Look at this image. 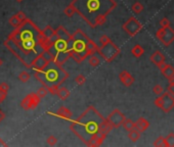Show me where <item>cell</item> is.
<instances>
[{"instance_id":"6da1fadb","label":"cell","mask_w":174,"mask_h":147,"mask_svg":"<svg viewBox=\"0 0 174 147\" xmlns=\"http://www.w3.org/2000/svg\"><path fill=\"white\" fill-rule=\"evenodd\" d=\"M42 31L27 18L8 35L4 46L27 68H31L37 56L45 51L42 46Z\"/></svg>"},{"instance_id":"7a4b0ae2","label":"cell","mask_w":174,"mask_h":147,"mask_svg":"<svg viewBox=\"0 0 174 147\" xmlns=\"http://www.w3.org/2000/svg\"><path fill=\"white\" fill-rule=\"evenodd\" d=\"M70 4L91 28L103 25L108 15L117 7L115 0H73Z\"/></svg>"},{"instance_id":"3957f363","label":"cell","mask_w":174,"mask_h":147,"mask_svg":"<svg viewBox=\"0 0 174 147\" xmlns=\"http://www.w3.org/2000/svg\"><path fill=\"white\" fill-rule=\"evenodd\" d=\"M103 121L104 118L95 109V107L88 106L83 114L70 122V130L83 143L88 145L94 135L99 131L100 124Z\"/></svg>"},{"instance_id":"277c9868","label":"cell","mask_w":174,"mask_h":147,"mask_svg":"<svg viewBox=\"0 0 174 147\" xmlns=\"http://www.w3.org/2000/svg\"><path fill=\"white\" fill-rule=\"evenodd\" d=\"M34 76L42 85L50 87L52 85L61 86L69 78L70 75L67 71L61 68V65H57L53 61H50L43 69L35 71Z\"/></svg>"},{"instance_id":"5b68a950","label":"cell","mask_w":174,"mask_h":147,"mask_svg":"<svg viewBox=\"0 0 174 147\" xmlns=\"http://www.w3.org/2000/svg\"><path fill=\"white\" fill-rule=\"evenodd\" d=\"M71 40L55 37V41L48 50L53 55V63L57 65H63L70 58Z\"/></svg>"},{"instance_id":"8992f818","label":"cell","mask_w":174,"mask_h":147,"mask_svg":"<svg viewBox=\"0 0 174 147\" xmlns=\"http://www.w3.org/2000/svg\"><path fill=\"white\" fill-rule=\"evenodd\" d=\"M88 40H89V37L81 29H78L74 34L71 35V49L70 50L86 58L89 56V53L86 50V43Z\"/></svg>"},{"instance_id":"52a82bcc","label":"cell","mask_w":174,"mask_h":147,"mask_svg":"<svg viewBox=\"0 0 174 147\" xmlns=\"http://www.w3.org/2000/svg\"><path fill=\"white\" fill-rule=\"evenodd\" d=\"M120 51H121L120 48L112 40H110L108 43L103 44L100 46V47H98V50L99 55L102 56L107 63L113 61L120 54Z\"/></svg>"},{"instance_id":"ba28073f","label":"cell","mask_w":174,"mask_h":147,"mask_svg":"<svg viewBox=\"0 0 174 147\" xmlns=\"http://www.w3.org/2000/svg\"><path fill=\"white\" fill-rule=\"evenodd\" d=\"M155 104L161 108L164 113H169L174 107V96H172L169 92H163L159 97L155 99Z\"/></svg>"},{"instance_id":"9c48e42d","label":"cell","mask_w":174,"mask_h":147,"mask_svg":"<svg viewBox=\"0 0 174 147\" xmlns=\"http://www.w3.org/2000/svg\"><path fill=\"white\" fill-rule=\"evenodd\" d=\"M156 36L158 40L161 41L165 46H169L174 41V30L170 26L166 28H160L157 31Z\"/></svg>"},{"instance_id":"30bf717a","label":"cell","mask_w":174,"mask_h":147,"mask_svg":"<svg viewBox=\"0 0 174 147\" xmlns=\"http://www.w3.org/2000/svg\"><path fill=\"white\" fill-rule=\"evenodd\" d=\"M141 29H142V25L133 17L129 18L128 21L124 23V25H123V30L131 37L135 36Z\"/></svg>"},{"instance_id":"8fae6325","label":"cell","mask_w":174,"mask_h":147,"mask_svg":"<svg viewBox=\"0 0 174 147\" xmlns=\"http://www.w3.org/2000/svg\"><path fill=\"white\" fill-rule=\"evenodd\" d=\"M41 101L40 97L36 93H30L22 100L21 107L25 110H30L36 108Z\"/></svg>"},{"instance_id":"7c38bea8","label":"cell","mask_w":174,"mask_h":147,"mask_svg":"<svg viewBox=\"0 0 174 147\" xmlns=\"http://www.w3.org/2000/svg\"><path fill=\"white\" fill-rule=\"evenodd\" d=\"M124 119H125V115L123 114L121 111L118 109V108L114 109L107 118V121L109 122L112 126H113V128L121 127L123 122H124Z\"/></svg>"},{"instance_id":"4fadbf2b","label":"cell","mask_w":174,"mask_h":147,"mask_svg":"<svg viewBox=\"0 0 174 147\" xmlns=\"http://www.w3.org/2000/svg\"><path fill=\"white\" fill-rule=\"evenodd\" d=\"M47 114H51V115H55V117L64 119V121H67V122H71L73 119V114L71 113V110L66 106H61L56 113H47Z\"/></svg>"},{"instance_id":"5bb4252c","label":"cell","mask_w":174,"mask_h":147,"mask_svg":"<svg viewBox=\"0 0 174 147\" xmlns=\"http://www.w3.org/2000/svg\"><path fill=\"white\" fill-rule=\"evenodd\" d=\"M49 61L45 58L43 56V54H40L39 56H37L35 60L32 63V65H31V68H32L34 71H40V69H43Z\"/></svg>"},{"instance_id":"9a60e30c","label":"cell","mask_w":174,"mask_h":147,"mask_svg":"<svg viewBox=\"0 0 174 147\" xmlns=\"http://www.w3.org/2000/svg\"><path fill=\"white\" fill-rule=\"evenodd\" d=\"M107 135L103 134V132H100V131H98V133H96L93 138L91 139L90 142L88 143L87 146H91V147H96V146H100L103 143L104 139H106Z\"/></svg>"},{"instance_id":"2e32d148","label":"cell","mask_w":174,"mask_h":147,"mask_svg":"<svg viewBox=\"0 0 174 147\" xmlns=\"http://www.w3.org/2000/svg\"><path fill=\"white\" fill-rule=\"evenodd\" d=\"M160 68V71L162 72V74L164 75L165 78H167L168 80L174 78V68L172 67L171 64L168 63H162L161 65L158 67Z\"/></svg>"},{"instance_id":"e0dca14e","label":"cell","mask_w":174,"mask_h":147,"mask_svg":"<svg viewBox=\"0 0 174 147\" xmlns=\"http://www.w3.org/2000/svg\"><path fill=\"white\" fill-rule=\"evenodd\" d=\"M119 79L122 82V84L126 87H130L131 85L134 83V78L131 76V74H129L127 71H123L120 73Z\"/></svg>"},{"instance_id":"ac0fdd59","label":"cell","mask_w":174,"mask_h":147,"mask_svg":"<svg viewBox=\"0 0 174 147\" xmlns=\"http://www.w3.org/2000/svg\"><path fill=\"white\" fill-rule=\"evenodd\" d=\"M150 127V122L145 118H139L136 122L134 123V129H136L139 132H145V130H148Z\"/></svg>"},{"instance_id":"d6986e66","label":"cell","mask_w":174,"mask_h":147,"mask_svg":"<svg viewBox=\"0 0 174 147\" xmlns=\"http://www.w3.org/2000/svg\"><path fill=\"white\" fill-rule=\"evenodd\" d=\"M150 61L156 64L157 67H159L162 63H165V55L163 53H161L159 50H157V51H155L152 55H150Z\"/></svg>"},{"instance_id":"ffe728a7","label":"cell","mask_w":174,"mask_h":147,"mask_svg":"<svg viewBox=\"0 0 174 147\" xmlns=\"http://www.w3.org/2000/svg\"><path fill=\"white\" fill-rule=\"evenodd\" d=\"M55 36L59 38H64V39L67 40H71V34L63 26H59V28L55 30Z\"/></svg>"},{"instance_id":"44dd1931","label":"cell","mask_w":174,"mask_h":147,"mask_svg":"<svg viewBox=\"0 0 174 147\" xmlns=\"http://www.w3.org/2000/svg\"><path fill=\"white\" fill-rule=\"evenodd\" d=\"M41 31H42L43 37L47 38V39H52V38L55 36V30L50 26H46L45 28Z\"/></svg>"},{"instance_id":"7402d4cb","label":"cell","mask_w":174,"mask_h":147,"mask_svg":"<svg viewBox=\"0 0 174 147\" xmlns=\"http://www.w3.org/2000/svg\"><path fill=\"white\" fill-rule=\"evenodd\" d=\"M112 130H113V126H112L111 124L107 121V119H104V121L102 124H100L99 131H100V132H103V134L108 135Z\"/></svg>"},{"instance_id":"603a6c76","label":"cell","mask_w":174,"mask_h":147,"mask_svg":"<svg viewBox=\"0 0 174 147\" xmlns=\"http://www.w3.org/2000/svg\"><path fill=\"white\" fill-rule=\"evenodd\" d=\"M86 50L88 51V53H89V55H91V54H94L98 52V44L95 43V42H93L92 40H88L87 43H86Z\"/></svg>"},{"instance_id":"cb8c5ba5","label":"cell","mask_w":174,"mask_h":147,"mask_svg":"<svg viewBox=\"0 0 174 147\" xmlns=\"http://www.w3.org/2000/svg\"><path fill=\"white\" fill-rule=\"evenodd\" d=\"M70 94H71V92L69 91V89L65 88V87L59 88V90H57V92H56V95L59 96V98L61 100H66L67 98H69Z\"/></svg>"},{"instance_id":"d4e9b609","label":"cell","mask_w":174,"mask_h":147,"mask_svg":"<svg viewBox=\"0 0 174 147\" xmlns=\"http://www.w3.org/2000/svg\"><path fill=\"white\" fill-rule=\"evenodd\" d=\"M128 138L132 142H136L139 140V138H140V132L137 131L136 129L130 130V131H128Z\"/></svg>"},{"instance_id":"484cf974","label":"cell","mask_w":174,"mask_h":147,"mask_svg":"<svg viewBox=\"0 0 174 147\" xmlns=\"http://www.w3.org/2000/svg\"><path fill=\"white\" fill-rule=\"evenodd\" d=\"M144 52H145L144 48H142L139 44L134 45L133 48L131 49V53H132V55L135 57H140L142 54H144Z\"/></svg>"},{"instance_id":"4316f807","label":"cell","mask_w":174,"mask_h":147,"mask_svg":"<svg viewBox=\"0 0 174 147\" xmlns=\"http://www.w3.org/2000/svg\"><path fill=\"white\" fill-rule=\"evenodd\" d=\"M88 63L91 65L92 68H96L98 65L100 63V59L98 55H95V54H91L89 55V58H88Z\"/></svg>"},{"instance_id":"83f0119b","label":"cell","mask_w":174,"mask_h":147,"mask_svg":"<svg viewBox=\"0 0 174 147\" xmlns=\"http://www.w3.org/2000/svg\"><path fill=\"white\" fill-rule=\"evenodd\" d=\"M122 126H123V128H124V129L127 131V132H128V131L134 129V122L131 121L130 119H126V118H125L124 122H123V124H122Z\"/></svg>"},{"instance_id":"f1b7e54d","label":"cell","mask_w":174,"mask_h":147,"mask_svg":"<svg viewBox=\"0 0 174 147\" xmlns=\"http://www.w3.org/2000/svg\"><path fill=\"white\" fill-rule=\"evenodd\" d=\"M131 9H132V11L135 14H138V13H141L142 9H144V5H142L140 2L136 1V2L133 3L132 6H131Z\"/></svg>"},{"instance_id":"f546056e","label":"cell","mask_w":174,"mask_h":147,"mask_svg":"<svg viewBox=\"0 0 174 147\" xmlns=\"http://www.w3.org/2000/svg\"><path fill=\"white\" fill-rule=\"evenodd\" d=\"M31 79V75H30V73L29 72H22L20 75H18V80L21 81V82L23 83H28L29 81Z\"/></svg>"},{"instance_id":"4dcf8cb0","label":"cell","mask_w":174,"mask_h":147,"mask_svg":"<svg viewBox=\"0 0 174 147\" xmlns=\"http://www.w3.org/2000/svg\"><path fill=\"white\" fill-rule=\"evenodd\" d=\"M36 94L39 96L40 99L44 98L46 95L48 94V89L46 86H44V85H42V87H40L39 89H38V91L36 92Z\"/></svg>"},{"instance_id":"1f68e13d","label":"cell","mask_w":174,"mask_h":147,"mask_svg":"<svg viewBox=\"0 0 174 147\" xmlns=\"http://www.w3.org/2000/svg\"><path fill=\"white\" fill-rule=\"evenodd\" d=\"M154 146L156 147H167V144H166V141H165V138L164 137H158L156 140L154 142Z\"/></svg>"},{"instance_id":"d6a6232c","label":"cell","mask_w":174,"mask_h":147,"mask_svg":"<svg viewBox=\"0 0 174 147\" xmlns=\"http://www.w3.org/2000/svg\"><path fill=\"white\" fill-rule=\"evenodd\" d=\"M167 147H174V133H169L165 138Z\"/></svg>"},{"instance_id":"836d02e7","label":"cell","mask_w":174,"mask_h":147,"mask_svg":"<svg viewBox=\"0 0 174 147\" xmlns=\"http://www.w3.org/2000/svg\"><path fill=\"white\" fill-rule=\"evenodd\" d=\"M75 13H76V11H75V9H74V7H73L71 4L68 5V6L64 9V13H65L66 15H67L68 18H72L73 15L75 14Z\"/></svg>"},{"instance_id":"e575fe53","label":"cell","mask_w":174,"mask_h":147,"mask_svg":"<svg viewBox=\"0 0 174 147\" xmlns=\"http://www.w3.org/2000/svg\"><path fill=\"white\" fill-rule=\"evenodd\" d=\"M8 23H9L10 26L13 27V28H17V27H18V25H20L22 22H21L20 20H18V18L17 17H15V15H13V17H11V18H9V20H8Z\"/></svg>"},{"instance_id":"d590c367","label":"cell","mask_w":174,"mask_h":147,"mask_svg":"<svg viewBox=\"0 0 174 147\" xmlns=\"http://www.w3.org/2000/svg\"><path fill=\"white\" fill-rule=\"evenodd\" d=\"M75 82L77 83V85H79V86H82V85H84L85 82H86V78L80 74V75H78L75 78Z\"/></svg>"},{"instance_id":"8d00e7d4","label":"cell","mask_w":174,"mask_h":147,"mask_svg":"<svg viewBox=\"0 0 174 147\" xmlns=\"http://www.w3.org/2000/svg\"><path fill=\"white\" fill-rule=\"evenodd\" d=\"M46 142H47V144L49 146H55L57 143V138L55 136H53V135H50V136L47 138V140H46Z\"/></svg>"},{"instance_id":"74e56055","label":"cell","mask_w":174,"mask_h":147,"mask_svg":"<svg viewBox=\"0 0 174 147\" xmlns=\"http://www.w3.org/2000/svg\"><path fill=\"white\" fill-rule=\"evenodd\" d=\"M153 91H154V93H155V94H157V95H161V94L164 92V89H163V87L161 86V85L158 84V85H155V86H154Z\"/></svg>"},{"instance_id":"f35d334b","label":"cell","mask_w":174,"mask_h":147,"mask_svg":"<svg viewBox=\"0 0 174 147\" xmlns=\"http://www.w3.org/2000/svg\"><path fill=\"white\" fill-rule=\"evenodd\" d=\"M167 90H168L167 92H169L172 96H174V78L169 80V85L167 87Z\"/></svg>"},{"instance_id":"ab89813d","label":"cell","mask_w":174,"mask_h":147,"mask_svg":"<svg viewBox=\"0 0 174 147\" xmlns=\"http://www.w3.org/2000/svg\"><path fill=\"white\" fill-rule=\"evenodd\" d=\"M59 88H60L59 85H52V86L47 87L48 93L52 94V95H56V92H57V90H59Z\"/></svg>"},{"instance_id":"60d3db41","label":"cell","mask_w":174,"mask_h":147,"mask_svg":"<svg viewBox=\"0 0 174 147\" xmlns=\"http://www.w3.org/2000/svg\"><path fill=\"white\" fill-rule=\"evenodd\" d=\"M0 90H1L2 92H4V93L7 94V92L9 91V86L8 84L3 82V83H0Z\"/></svg>"},{"instance_id":"b9f144b4","label":"cell","mask_w":174,"mask_h":147,"mask_svg":"<svg viewBox=\"0 0 174 147\" xmlns=\"http://www.w3.org/2000/svg\"><path fill=\"white\" fill-rule=\"evenodd\" d=\"M160 25H161V28H166V27H169L170 26V22H169L168 18H163L160 21Z\"/></svg>"},{"instance_id":"7bdbcfd3","label":"cell","mask_w":174,"mask_h":147,"mask_svg":"<svg viewBox=\"0 0 174 147\" xmlns=\"http://www.w3.org/2000/svg\"><path fill=\"white\" fill-rule=\"evenodd\" d=\"M110 40L111 39L107 36V35H103V36L99 38V43H100V45H103V44L108 43V42H109Z\"/></svg>"},{"instance_id":"ee69618b","label":"cell","mask_w":174,"mask_h":147,"mask_svg":"<svg viewBox=\"0 0 174 147\" xmlns=\"http://www.w3.org/2000/svg\"><path fill=\"white\" fill-rule=\"evenodd\" d=\"M15 17H17L18 20H20L21 22H23V21H25L26 18H27V17H26V14L23 13V11H18V13L15 14Z\"/></svg>"},{"instance_id":"f6af8a7d","label":"cell","mask_w":174,"mask_h":147,"mask_svg":"<svg viewBox=\"0 0 174 147\" xmlns=\"http://www.w3.org/2000/svg\"><path fill=\"white\" fill-rule=\"evenodd\" d=\"M6 95H7L6 93H4V92H2L1 90H0V104H1V103L5 100Z\"/></svg>"},{"instance_id":"bcb514c9","label":"cell","mask_w":174,"mask_h":147,"mask_svg":"<svg viewBox=\"0 0 174 147\" xmlns=\"http://www.w3.org/2000/svg\"><path fill=\"white\" fill-rule=\"evenodd\" d=\"M4 119H5V114L3 113L1 109H0V123H1Z\"/></svg>"},{"instance_id":"7dc6e473","label":"cell","mask_w":174,"mask_h":147,"mask_svg":"<svg viewBox=\"0 0 174 147\" xmlns=\"http://www.w3.org/2000/svg\"><path fill=\"white\" fill-rule=\"evenodd\" d=\"M6 146H7V144L3 141V139L0 137V147H6Z\"/></svg>"},{"instance_id":"c3c4849f","label":"cell","mask_w":174,"mask_h":147,"mask_svg":"<svg viewBox=\"0 0 174 147\" xmlns=\"http://www.w3.org/2000/svg\"><path fill=\"white\" fill-rule=\"evenodd\" d=\"M2 64H3V61H2L1 58H0V67H2Z\"/></svg>"},{"instance_id":"681fc988","label":"cell","mask_w":174,"mask_h":147,"mask_svg":"<svg viewBox=\"0 0 174 147\" xmlns=\"http://www.w3.org/2000/svg\"><path fill=\"white\" fill-rule=\"evenodd\" d=\"M15 1H18V2H23L24 0H15Z\"/></svg>"}]
</instances>
